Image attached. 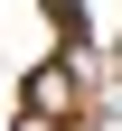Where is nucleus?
<instances>
[{"label":"nucleus","mask_w":122,"mask_h":131,"mask_svg":"<svg viewBox=\"0 0 122 131\" xmlns=\"http://www.w3.org/2000/svg\"><path fill=\"white\" fill-rule=\"evenodd\" d=\"M85 103V75H75V66H38V75H28V112H47V122H66V112H75Z\"/></svg>","instance_id":"1"},{"label":"nucleus","mask_w":122,"mask_h":131,"mask_svg":"<svg viewBox=\"0 0 122 131\" xmlns=\"http://www.w3.org/2000/svg\"><path fill=\"white\" fill-rule=\"evenodd\" d=\"M19 131H66V122H47V112H19Z\"/></svg>","instance_id":"2"},{"label":"nucleus","mask_w":122,"mask_h":131,"mask_svg":"<svg viewBox=\"0 0 122 131\" xmlns=\"http://www.w3.org/2000/svg\"><path fill=\"white\" fill-rule=\"evenodd\" d=\"M103 75H122V38H113V66H103Z\"/></svg>","instance_id":"3"}]
</instances>
